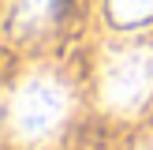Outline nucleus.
<instances>
[{
	"instance_id": "nucleus-3",
	"label": "nucleus",
	"mask_w": 153,
	"mask_h": 150,
	"mask_svg": "<svg viewBox=\"0 0 153 150\" xmlns=\"http://www.w3.org/2000/svg\"><path fill=\"white\" fill-rule=\"evenodd\" d=\"M64 8V0H19L15 4V15H11V26L19 38H34L41 34L45 26H52Z\"/></svg>"
},
{
	"instance_id": "nucleus-4",
	"label": "nucleus",
	"mask_w": 153,
	"mask_h": 150,
	"mask_svg": "<svg viewBox=\"0 0 153 150\" xmlns=\"http://www.w3.org/2000/svg\"><path fill=\"white\" fill-rule=\"evenodd\" d=\"M108 11H112L116 22L134 26V22L153 19V0H108Z\"/></svg>"
},
{
	"instance_id": "nucleus-1",
	"label": "nucleus",
	"mask_w": 153,
	"mask_h": 150,
	"mask_svg": "<svg viewBox=\"0 0 153 150\" xmlns=\"http://www.w3.org/2000/svg\"><path fill=\"white\" fill-rule=\"evenodd\" d=\"M67 120V90L52 75H34V79L19 82L7 105V124H11L15 139L22 142H41L60 131Z\"/></svg>"
},
{
	"instance_id": "nucleus-2",
	"label": "nucleus",
	"mask_w": 153,
	"mask_h": 150,
	"mask_svg": "<svg viewBox=\"0 0 153 150\" xmlns=\"http://www.w3.org/2000/svg\"><path fill=\"white\" fill-rule=\"evenodd\" d=\"M153 98V49L127 45L105 56L101 101L116 112H134Z\"/></svg>"
}]
</instances>
